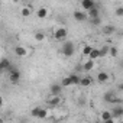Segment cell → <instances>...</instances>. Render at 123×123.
I'll list each match as a JSON object with an SVG mask.
<instances>
[{"label": "cell", "mask_w": 123, "mask_h": 123, "mask_svg": "<svg viewBox=\"0 0 123 123\" xmlns=\"http://www.w3.org/2000/svg\"><path fill=\"white\" fill-rule=\"evenodd\" d=\"M32 13H33L32 6H23V7L20 9V16H22V18H29Z\"/></svg>", "instance_id": "30bf717a"}, {"label": "cell", "mask_w": 123, "mask_h": 123, "mask_svg": "<svg viewBox=\"0 0 123 123\" xmlns=\"http://www.w3.org/2000/svg\"><path fill=\"white\" fill-rule=\"evenodd\" d=\"M104 123H120V122H117L116 119H110V120H107V122H104Z\"/></svg>", "instance_id": "f1b7e54d"}, {"label": "cell", "mask_w": 123, "mask_h": 123, "mask_svg": "<svg viewBox=\"0 0 123 123\" xmlns=\"http://www.w3.org/2000/svg\"><path fill=\"white\" fill-rule=\"evenodd\" d=\"M29 54H31V51H29L26 46H23V45L15 46V55H18L19 58H25V56H28Z\"/></svg>", "instance_id": "277c9868"}, {"label": "cell", "mask_w": 123, "mask_h": 123, "mask_svg": "<svg viewBox=\"0 0 123 123\" xmlns=\"http://www.w3.org/2000/svg\"><path fill=\"white\" fill-rule=\"evenodd\" d=\"M3 103H5V101H3V97L0 96V107H3Z\"/></svg>", "instance_id": "4dcf8cb0"}, {"label": "cell", "mask_w": 123, "mask_h": 123, "mask_svg": "<svg viewBox=\"0 0 123 123\" xmlns=\"http://www.w3.org/2000/svg\"><path fill=\"white\" fill-rule=\"evenodd\" d=\"M97 58H100V52H98L97 48H93V51L90 52V55L87 56V59H90V61H96Z\"/></svg>", "instance_id": "e0dca14e"}, {"label": "cell", "mask_w": 123, "mask_h": 123, "mask_svg": "<svg viewBox=\"0 0 123 123\" xmlns=\"http://www.w3.org/2000/svg\"><path fill=\"white\" fill-rule=\"evenodd\" d=\"M74 19H75L77 22H86L88 18H87V13H86V12H83V10H75V12H74Z\"/></svg>", "instance_id": "ba28073f"}, {"label": "cell", "mask_w": 123, "mask_h": 123, "mask_svg": "<svg viewBox=\"0 0 123 123\" xmlns=\"http://www.w3.org/2000/svg\"><path fill=\"white\" fill-rule=\"evenodd\" d=\"M0 123H5V120H3V119H2V117H0Z\"/></svg>", "instance_id": "1f68e13d"}, {"label": "cell", "mask_w": 123, "mask_h": 123, "mask_svg": "<svg viewBox=\"0 0 123 123\" xmlns=\"http://www.w3.org/2000/svg\"><path fill=\"white\" fill-rule=\"evenodd\" d=\"M116 15L117 16H123V7H117L116 9Z\"/></svg>", "instance_id": "83f0119b"}, {"label": "cell", "mask_w": 123, "mask_h": 123, "mask_svg": "<svg viewBox=\"0 0 123 123\" xmlns=\"http://www.w3.org/2000/svg\"><path fill=\"white\" fill-rule=\"evenodd\" d=\"M98 52H100V58H104L109 54V46H103L101 49H98Z\"/></svg>", "instance_id": "4316f807"}, {"label": "cell", "mask_w": 123, "mask_h": 123, "mask_svg": "<svg viewBox=\"0 0 123 123\" xmlns=\"http://www.w3.org/2000/svg\"><path fill=\"white\" fill-rule=\"evenodd\" d=\"M100 119H101L103 122H107V120L113 119V117H111V113H110V110H103V111L100 113Z\"/></svg>", "instance_id": "d6986e66"}, {"label": "cell", "mask_w": 123, "mask_h": 123, "mask_svg": "<svg viewBox=\"0 0 123 123\" xmlns=\"http://www.w3.org/2000/svg\"><path fill=\"white\" fill-rule=\"evenodd\" d=\"M33 38H35V41H36V42H43V41H45V38H46V35H45L43 32H36V33L33 35Z\"/></svg>", "instance_id": "44dd1931"}, {"label": "cell", "mask_w": 123, "mask_h": 123, "mask_svg": "<svg viewBox=\"0 0 123 123\" xmlns=\"http://www.w3.org/2000/svg\"><path fill=\"white\" fill-rule=\"evenodd\" d=\"M91 51H93V46H91V45H83V46H81V54H83V56H86V58L90 55Z\"/></svg>", "instance_id": "ac0fdd59"}, {"label": "cell", "mask_w": 123, "mask_h": 123, "mask_svg": "<svg viewBox=\"0 0 123 123\" xmlns=\"http://www.w3.org/2000/svg\"><path fill=\"white\" fill-rule=\"evenodd\" d=\"M80 78H81V77H78V75H75V74L70 75V80H71V86H78V84H80Z\"/></svg>", "instance_id": "7402d4cb"}, {"label": "cell", "mask_w": 123, "mask_h": 123, "mask_svg": "<svg viewBox=\"0 0 123 123\" xmlns=\"http://www.w3.org/2000/svg\"><path fill=\"white\" fill-rule=\"evenodd\" d=\"M74 51H75V48H74V43L71 41H67L62 45V52H64L65 56H73L74 55Z\"/></svg>", "instance_id": "3957f363"}, {"label": "cell", "mask_w": 123, "mask_h": 123, "mask_svg": "<svg viewBox=\"0 0 123 123\" xmlns=\"http://www.w3.org/2000/svg\"><path fill=\"white\" fill-rule=\"evenodd\" d=\"M87 18H90L91 20H93V19H97V18H100L98 9H97V7H93L91 10H88V15H87Z\"/></svg>", "instance_id": "2e32d148"}, {"label": "cell", "mask_w": 123, "mask_h": 123, "mask_svg": "<svg viewBox=\"0 0 123 123\" xmlns=\"http://www.w3.org/2000/svg\"><path fill=\"white\" fill-rule=\"evenodd\" d=\"M91 84H93V78L90 75H86V77L80 78V84L78 86H81V87H90Z\"/></svg>", "instance_id": "9c48e42d"}, {"label": "cell", "mask_w": 123, "mask_h": 123, "mask_svg": "<svg viewBox=\"0 0 123 123\" xmlns=\"http://www.w3.org/2000/svg\"><path fill=\"white\" fill-rule=\"evenodd\" d=\"M42 109V106H38V107H33L32 110H31V116L32 117H35V119H38V114H39V110Z\"/></svg>", "instance_id": "cb8c5ba5"}, {"label": "cell", "mask_w": 123, "mask_h": 123, "mask_svg": "<svg viewBox=\"0 0 123 123\" xmlns=\"http://www.w3.org/2000/svg\"><path fill=\"white\" fill-rule=\"evenodd\" d=\"M61 101H62V100H61L59 96H52V94H51V96L48 97V100H46V103H48L49 107H56V106L61 104Z\"/></svg>", "instance_id": "5b68a950"}, {"label": "cell", "mask_w": 123, "mask_h": 123, "mask_svg": "<svg viewBox=\"0 0 123 123\" xmlns=\"http://www.w3.org/2000/svg\"><path fill=\"white\" fill-rule=\"evenodd\" d=\"M94 67H96V62H94V61H90V59H87L86 62L83 64V71H91Z\"/></svg>", "instance_id": "5bb4252c"}, {"label": "cell", "mask_w": 123, "mask_h": 123, "mask_svg": "<svg viewBox=\"0 0 123 123\" xmlns=\"http://www.w3.org/2000/svg\"><path fill=\"white\" fill-rule=\"evenodd\" d=\"M80 5H81V9H83V12H88V10H91L93 7H96L94 0H83V2H81Z\"/></svg>", "instance_id": "8992f818"}, {"label": "cell", "mask_w": 123, "mask_h": 123, "mask_svg": "<svg viewBox=\"0 0 123 123\" xmlns=\"http://www.w3.org/2000/svg\"><path fill=\"white\" fill-rule=\"evenodd\" d=\"M10 68V62L7 59H3L2 62H0V71H3V70H9Z\"/></svg>", "instance_id": "603a6c76"}, {"label": "cell", "mask_w": 123, "mask_h": 123, "mask_svg": "<svg viewBox=\"0 0 123 123\" xmlns=\"http://www.w3.org/2000/svg\"><path fill=\"white\" fill-rule=\"evenodd\" d=\"M20 77H22V74H20V71H19V70L9 68V81H10L12 84L19 83V81H20Z\"/></svg>", "instance_id": "7a4b0ae2"}, {"label": "cell", "mask_w": 123, "mask_h": 123, "mask_svg": "<svg viewBox=\"0 0 123 123\" xmlns=\"http://www.w3.org/2000/svg\"><path fill=\"white\" fill-rule=\"evenodd\" d=\"M109 78H110V75H109L107 73H104V71H100V73L97 74V81H98V83H101V84L107 83V81H109Z\"/></svg>", "instance_id": "8fae6325"}, {"label": "cell", "mask_w": 123, "mask_h": 123, "mask_svg": "<svg viewBox=\"0 0 123 123\" xmlns=\"http://www.w3.org/2000/svg\"><path fill=\"white\" fill-rule=\"evenodd\" d=\"M49 9L48 7H45V6H41V7H38V10H36V16L39 18V19H46L48 16H49Z\"/></svg>", "instance_id": "52a82bcc"}, {"label": "cell", "mask_w": 123, "mask_h": 123, "mask_svg": "<svg viewBox=\"0 0 123 123\" xmlns=\"http://www.w3.org/2000/svg\"><path fill=\"white\" fill-rule=\"evenodd\" d=\"M61 91H62L61 84H52V86H51V94H52V96H59Z\"/></svg>", "instance_id": "4fadbf2b"}, {"label": "cell", "mask_w": 123, "mask_h": 123, "mask_svg": "<svg viewBox=\"0 0 123 123\" xmlns=\"http://www.w3.org/2000/svg\"><path fill=\"white\" fill-rule=\"evenodd\" d=\"M67 35H68V29H67V28H64V26L56 28V29L54 31V33H52L54 39H55V41H58V42L65 41V39H67Z\"/></svg>", "instance_id": "6da1fadb"}, {"label": "cell", "mask_w": 123, "mask_h": 123, "mask_svg": "<svg viewBox=\"0 0 123 123\" xmlns=\"http://www.w3.org/2000/svg\"><path fill=\"white\" fill-rule=\"evenodd\" d=\"M110 113H111V117H113V119H120L122 114H123V109H122L120 106H117V107H114L113 110H110Z\"/></svg>", "instance_id": "7c38bea8"}, {"label": "cell", "mask_w": 123, "mask_h": 123, "mask_svg": "<svg viewBox=\"0 0 123 123\" xmlns=\"http://www.w3.org/2000/svg\"><path fill=\"white\" fill-rule=\"evenodd\" d=\"M109 55H110L111 58H116V56H117V48H116V46H110V48H109Z\"/></svg>", "instance_id": "484cf974"}, {"label": "cell", "mask_w": 123, "mask_h": 123, "mask_svg": "<svg viewBox=\"0 0 123 123\" xmlns=\"http://www.w3.org/2000/svg\"><path fill=\"white\" fill-rule=\"evenodd\" d=\"M114 31H116V28L111 26V25H107V26L103 28V33L104 35H111V33H114Z\"/></svg>", "instance_id": "ffe728a7"}, {"label": "cell", "mask_w": 123, "mask_h": 123, "mask_svg": "<svg viewBox=\"0 0 123 123\" xmlns=\"http://www.w3.org/2000/svg\"><path fill=\"white\" fill-rule=\"evenodd\" d=\"M93 22H94V25H98V22H101V20H100V18H97V19H93Z\"/></svg>", "instance_id": "f546056e"}, {"label": "cell", "mask_w": 123, "mask_h": 123, "mask_svg": "<svg viewBox=\"0 0 123 123\" xmlns=\"http://www.w3.org/2000/svg\"><path fill=\"white\" fill-rule=\"evenodd\" d=\"M70 86H71V80H70V77H64L62 81H61V87H70Z\"/></svg>", "instance_id": "d4e9b609"}, {"label": "cell", "mask_w": 123, "mask_h": 123, "mask_svg": "<svg viewBox=\"0 0 123 123\" xmlns=\"http://www.w3.org/2000/svg\"><path fill=\"white\" fill-rule=\"evenodd\" d=\"M104 100H106L107 103H119V100L114 97V93H111V91L106 93V96H104Z\"/></svg>", "instance_id": "9a60e30c"}, {"label": "cell", "mask_w": 123, "mask_h": 123, "mask_svg": "<svg viewBox=\"0 0 123 123\" xmlns=\"http://www.w3.org/2000/svg\"><path fill=\"white\" fill-rule=\"evenodd\" d=\"M0 73H2V71H0Z\"/></svg>", "instance_id": "d6a6232c"}]
</instances>
